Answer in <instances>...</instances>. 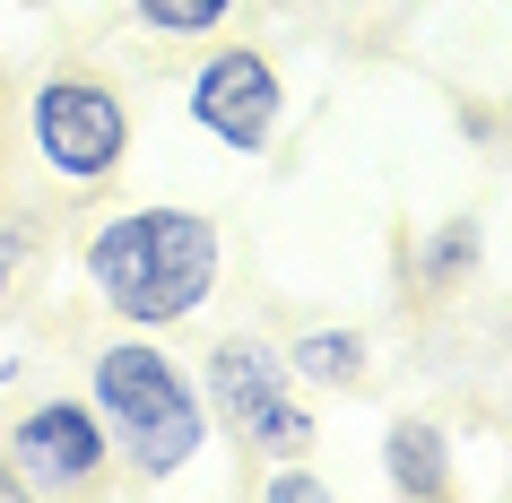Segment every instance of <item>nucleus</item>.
<instances>
[{"mask_svg":"<svg viewBox=\"0 0 512 503\" xmlns=\"http://www.w3.org/2000/svg\"><path fill=\"white\" fill-rule=\"evenodd\" d=\"M79 278L122 330H183L191 313H209L217 278H226V235L209 209L183 200H139L87 226L79 243Z\"/></svg>","mask_w":512,"mask_h":503,"instance_id":"1","label":"nucleus"},{"mask_svg":"<svg viewBox=\"0 0 512 503\" xmlns=\"http://www.w3.org/2000/svg\"><path fill=\"white\" fill-rule=\"evenodd\" d=\"M382 486L400 503H434L452 495V434L434 417H391L382 425Z\"/></svg>","mask_w":512,"mask_h":503,"instance_id":"7","label":"nucleus"},{"mask_svg":"<svg viewBox=\"0 0 512 503\" xmlns=\"http://www.w3.org/2000/svg\"><path fill=\"white\" fill-rule=\"evenodd\" d=\"M0 460L18 469L27 495H87L113 469V434H105V417H96L87 391L79 399L53 391V399H27L18 417L0 425Z\"/></svg>","mask_w":512,"mask_h":503,"instance_id":"6","label":"nucleus"},{"mask_svg":"<svg viewBox=\"0 0 512 503\" xmlns=\"http://www.w3.org/2000/svg\"><path fill=\"white\" fill-rule=\"evenodd\" d=\"M139 35H157V44H209L226 18H235V0H131Z\"/></svg>","mask_w":512,"mask_h":503,"instance_id":"10","label":"nucleus"},{"mask_svg":"<svg viewBox=\"0 0 512 503\" xmlns=\"http://www.w3.org/2000/svg\"><path fill=\"white\" fill-rule=\"evenodd\" d=\"M191 131H209L226 157H270L278 131H287V79L261 44H209L191 61Z\"/></svg>","mask_w":512,"mask_h":503,"instance_id":"5","label":"nucleus"},{"mask_svg":"<svg viewBox=\"0 0 512 503\" xmlns=\"http://www.w3.org/2000/svg\"><path fill=\"white\" fill-rule=\"evenodd\" d=\"M200 399H209L217 434L252 443L261 460H287V451L313 443L304 382L287 373V347H270V339H217L200 356Z\"/></svg>","mask_w":512,"mask_h":503,"instance_id":"4","label":"nucleus"},{"mask_svg":"<svg viewBox=\"0 0 512 503\" xmlns=\"http://www.w3.org/2000/svg\"><path fill=\"white\" fill-rule=\"evenodd\" d=\"M18 261H27V235H0V304H9V287H18Z\"/></svg>","mask_w":512,"mask_h":503,"instance_id":"12","label":"nucleus"},{"mask_svg":"<svg viewBox=\"0 0 512 503\" xmlns=\"http://www.w3.org/2000/svg\"><path fill=\"white\" fill-rule=\"evenodd\" d=\"M261 495H270V503H322V495H330V477H322V469H304V460H287V469H261Z\"/></svg>","mask_w":512,"mask_h":503,"instance_id":"11","label":"nucleus"},{"mask_svg":"<svg viewBox=\"0 0 512 503\" xmlns=\"http://www.w3.org/2000/svg\"><path fill=\"white\" fill-rule=\"evenodd\" d=\"M87 399L113 434V460L139 477V486H174V477L217 443L209 399H200V373L157 339V330H122L87 356Z\"/></svg>","mask_w":512,"mask_h":503,"instance_id":"2","label":"nucleus"},{"mask_svg":"<svg viewBox=\"0 0 512 503\" xmlns=\"http://www.w3.org/2000/svg\"><path fill=\"white\" fill-rule=\"evenodd\" d=\"M27 148L61 191H105L131 165V105L96 70H44L27 87Z\"/></svg>","mask_w":512,"mask_h":503,"instance_id":"3","label":"nucleus"},{"mask_svg":"<svg viewBox=\"0 0 512 503\" xmlns=\"http://www.w3.org/2000/svg\"><path fill=\"white\" fill-rule=\"evenodd\" d=\"M478 261H486V226L478 217H443V226L417 243V278H426V287H460Z\"/></svg>","mask_w":512,"mask_h":503,"instance_id":"9","label":"nucleus"},{"mask_svg":"<svg viewBox=\"0 0 512 503\" xmlns=\"http://www.w3.org/2000/svg\"><path fill=\"white\" fill-rule=\"evenodd\" d=\"M287 373H296L304 391H356V382L374 373V347H365V330L330 321V330H304V339H287Z\"/></svg>","mask_w":512,"mask_h":503,"instance_id":"8","label":"nucleus"}]
</instances>
